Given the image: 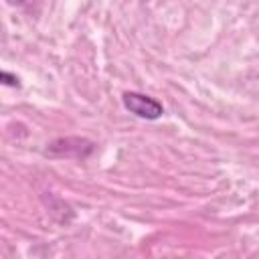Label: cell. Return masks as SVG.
I'll list each match as a JSON object with an SVG mask.
<instances>
[{
  "label": "cell",
  "instance_id": "obj_1",
  "mask_svg": "<svg viewBox=\"0 0 259 259\" xmlns=\"http://www.w3.org/2000/svg\"><path fill=\"white\" fill-rule=\"evenodd\" d=\"M121 103L130 113H134L142 119H158L164 113L160 101H156L154 97L136 93V91H125L121 95Z\"/></svg>",
  "mask_w": 259,
  "mask_h": 259
},
{
  "label": "cell",
  "instance_id": "obj_2",
  "mask_svg": "<svg viewBox=\"0 0 259 259\" xmlns=\"http://www.w3.org/2000/svg\"><path fill=\"white\" fill-rule=\"evenodd\" d=\"M0 79L4 85H12V87H18V77L16 75H10L8 71H2L0 73Z\"/></svg>",
  "mask_w": 259,
  "mask_h": 259
}]
</instances>
